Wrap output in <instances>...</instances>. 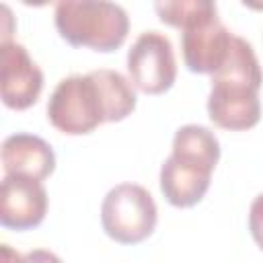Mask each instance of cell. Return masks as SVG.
I'll use <instances>...</instances> for the list:
<instances>
[{"instance_id":"cell-8","label":"cell","mask_w":263,"mask_h":263,"mask_svg":"<svg viewBox=\"0 0 263 263\" xmlns=\"http://www.w3.org/2000/svg\"><path fill=\"white\" fill-rule=\"evenodd\" d=\"M232 39L234 33L222 25L218 14L183 29L181 49L187 70L195 74H216L230 53Z\"/></svg>"},{"instance_id":"cell-14","label":"cell","mask_w":263,"mask_h":263,"mask_svg":"<svg viewBox=\"0 0 263 263\" xmlns=\"http://www.w3.org/2000/svg\"><path fill=\"white\" fill-rule=\"evenodd\" d=\"M23 263H64L55 253L45 249H33L27 255H23Z\"/></svg>"},{"instance_id":"cell-11","label":"cell","mask_w":263,"mask_h":263,"mask_svg":"<svg viewBox=\"0 0 263 263\" xmlns=\"http://www.w3.org/2000/svg\"><path fill=\"white\" fill-rule=\"evenodd\" d=\"M171 154L208 164L210 168H216L220 160V142L212 129L197 125V123H187L175 132Z\"/></svg>"},{"instance_id":"cell-9","label":"cell","mask_w":263,"mask_h":263,"mask_svg":"<svg viewBox=\"0 0 263 263\" xmlns=\"http://www.w3.org/2000/svg\"><path fill=\"white\" fill-rule=\"evenodd\" d=\"M214 168L171 154L160 166V191L164 199L175 208H191L203 199L210 189Z\"/></svg>"},{"instance_id":"cell-15","label":"cell","mask_w":263,"mask_h":263,"mask_svg":"<svg viewBox=\"0 0 263 263\" xmlns=\"http://www.w3.org/2000/svg\"><path fill=\"white\" fill-rule=\"evenodd\" d=\"M2 263H23V255L10 249V245H2Z\"/></svg>"},{"instance_id":"cell-6","label":"cell","mask_w":263,"mask_h":263,"mask_svg":"<svg viewBox=\"0 0 263 263\" xmlns=\"http://www.w3.org/2000/svg\"><path fill=\"white\" fill-rule=\"evenodd\" d=\"M43 90V72L31 60L25 45L2 41L0 45V95L8 109L25 111L37 103Z\"/></svg>"},{"instance_id":"cell-5","label":"cell","mask_w":263,"mask_h":263,"mask_svg":"<svg viewBox=\"0 0 263 263\" xmlns=\"http://www.w3.org/2000/svg\"><path fill=\"white\" fill-rule=\"evenodd\" d=\"M129 82L146 95L166 92L177 78V62L173 43L158 31H144L138 35L127 51Z\"/></svg>"},{"instance_id":"cell-1","label":"cell","mask_w":263,"mask_h":263,"mask_svg":"<svg viewBox=\"0 0 263 263\" xmlns=\"http://www.w3.org/2000/svg\"><path fill=\"white\" fill-rule=\"evenodd\" d=\"M138 103L132 82L117 70H92L62 78L47 101L49 123L68 136H82L101 123H115L134 113Z\"/></svg>"},{"instance_id":"cell-3","label":"cell","mask_w":263,"mask_h":263,"mask_svg":"<svg viewBox=\"0 0 263 263\" xmlns=\"http://www.w3.org/2000/svg\"><path fill=\"white\" fill-rule=\"evenodd\" d=\"M53 21L64 41L103 53L119 49L129 31L125 8L105 0H62L55 4Z\"/></svg>"},{"instance_id":"cell-4","label":"cell","mask_w":263,"mask_h":263,"mask_svg":"<svg viewBox=\"0 0 263 263\" xmlns=\"http://www.w3.org/2000/svg\"><path fill=\"white\" fill-rule=\"evenodd\" d=\"M158 220L156 203L148 189L136 183H119L107 191L101 203V224L109 238L119 245L146 240Z\"/></svg>"},{"instance_id":"cell-7","label":"cell","mask_w":263,"mask_h":263,"mask_svg":"<svg viewBox=\"0 0 263 263\" xmlns=\"http://www.w3.org/2000/svg\"><path fill=\"white\" fill-rule=\"evenodd\" d=\"M47 214V191L41 181L25 175H4L0 183V224L10 230H31Z\"/></svg>"},{"instance_id":"cell-10","label":"cell","mask_w":263,"mask_h":263,"mask_svg":"<svg viewBox=\"0 0 263 263\" xmlns=\"http://www.w3.org/2000/svg\"><path fill=\"white\" fill-rule=\"evenodd\" d=\"M2 166L4 175H25L43 181L55 168V154L39 136L12 134L2 142Z\"/></svg>"},{"instance_id":"cell-13","label":"cell","mask_w":263,"mask_h":263,"mask_svg":"<svg viewBox=\"0 0 263 263\" xmlns=\"http://www.w3.org/2000/svg\"><path fill=\"white\" fill-rule=\"evenodd\" d=\"M249 230L259 249H263V193H259L249 208Z\"/></svg>"},{"instance_id":"cell-2","label":"cell","mask_w":263,"mask_h":263,"mask_svg":"<svg viewBox=\"0 0 263 263\" xmlns=\"http://www.w3.org/2000/svg\"><path fill=\"white\" fill-rule=\"evenodd\" d=\"M263 72L251 43L234 35L224 66L212 74L208 115L214 125L230 132H245L259 123V88Z\"/></svg>"},{"instance_id":"cell-12","label":"cell","mask_w":263,"mask_h":263,"mask_svg":"<svg viewBox=\"0 0 263 263\" xmlns=\"http://www.w3.org/2000/svg\"><path fill=\"white\" fill-rule=\"evenodd\" d=\"M154 10L164 25L187 29L208 16L218 14V8L210 0H175V2H156Z\"/></svg>"}]
</instances>
